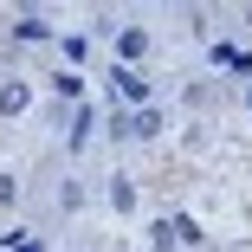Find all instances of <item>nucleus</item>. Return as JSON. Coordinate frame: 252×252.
Here are the masks:
<instances>
[{
	"label": "nucleus",
	"mask_w": 252,
	"mask_h": 252,
	"mask_svg": "<svg viewBox=\"0 0 252 252\" xmlns=\"http://www.w3.org/2000/svg\"><path fill=\"white\" fill-rule=\"evenodd\" d=\"M110 207H117V214H136V188H129V181H110Z\"/></svg>",
	"instance_id": "4"
},
{
	"label": "nucleus",
	"mask_w": 252,
	"mask_h": 252,
	"mask_svg": "<svg viewBox=\"0 0 252 252\" xmlns=\"http://www.w3.org/2000/svg\"><path fill=\"white\" fill-rule=\"evenodd\" d=\"M0 110H7V117H13V110H26V84H20V78L0 91Z\"/></svg>",
	"instance_id": "5"
},
{
	"label": "nucleus",
	"mask_w": 252,
	"mask_h": 252,
	"mask_svg": "<svg viewBox=\"0 0 252 252\" xmlns=\"http://www.w3.org/2000/svg\"><path fill=\"white\" fill-rule=\"evenodd\" d=\"M117 52H123V59H142V52H149V32H142V26H123V32H117Z\"/></svg>",
	"instance_id": "2"
},
{
	"label": "nucleus",
	"mask_w": 252,
	"mask_h": 252,
	"mask_svg": "<svg viewBox=\"0 0 252 252\" xmlns=\"http://www.w3.org/2000/svg\"><path fill=\"white\" fill-rule=\"evenodd\" d=\"M246 104H252V97H246Z\"/></svg>",
	"instance_id": "7"
},
{
	"label": "nucleus",
	"mask_w": 252,
	"mask_h": 252,
	"mask_svg": "<svg viewBox=\"0 0 252 252\" xmlns=\"http://www.w3.org/2000/svg\"><path fill=\"white\" fill-rule=\"evenodd\" d=\"M7 246H13V252H39V239H32V233H13Z\"/></svg>",
	"instance_id": "6"
},
{
	"label": "nucleus",
	"mask_w": 252,
	"mask_h": 252,
	"mask_svg": "<svg viewBox=\"0 0 252 252\" xmlns=\"http://www.w3.org/2000/svg\"><path fill=\"white\" fill-rule=\"evenodd\" d=\"M110 84H117V91L129 97V104H149V84H142V78H136L129 65H117V78H110Z\"/></svg>",
	"instance_id": "1"
},
{
	"label": "nucleus",
	"mask_w": 252,
	"mask_h": 252,
	"mask_svg": "<svg viewBox=\"0 0 252 252\" xmlns=\"http://www.w3.org/2000/svg\"><path fill=\"white\" fill-rule=\"evenodd\" d=\"M129 129H136V136H162V110H156V104H142Z\"/></svg>",
	"instance_id": "3"
}]
</instances>
